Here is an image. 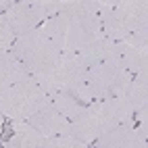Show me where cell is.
Instances as JSON below:
<instances>
[{
    "mask_svg": "<svg viewBox=\"0 0 148 148\" xmlns=\"http://www.w3.org/2000/svg\"><path fill=\"white\" fill-rule=\"evenodd\" d=\"M94 148H148V125L119 123L98 138Z\"/></svg>",
    "mask_w": 148,
    "mask_h": 148,
    "instance_id": "9c48e42d",
    "label": "cell"
},
{
    "mask_svg": "<svg viewBox=\"0 0 148 148\" xmlns=\"http://www.w3.org/2000/svg\"><path fill=\"white\" fill-rule=\"evenodd\" d=\"M2 132H4V117L0 115V138H2Z\"/></svg>",
    "mask_w": 148,
    "mask_h": 148,
    "instance_id": "ffe728a7",
    "label": "cell"
},
{
    "mask_svg": "<svg viewBox=\"0 0 148 148\" xmlns=\"http://www.w3.org/2000/svg\"><path fill=\"white\" fill-rule=\"evenodd\" d=\"M48 98H50V102L56 106V111L61 113V115H65L69 121H73L75 117L84 111V106H86L79 98H75L71 94H52V96H48Z\"/></svg>",
    "mask_w": 148,
    "mask_h": 148,
    "instance_id": "2e32d148",
    "label": "cell"
},
{
    "mask_svg": "<svg viewBox=\"0 0 148 148\" xmlns=\"http://www.w3.org/2000/svg\"><path fill=\"white\" fill-rule=\"evenodd\" d=\"M102 36L113 42L148 48V2L146 0H108L98 15Z\"/></svg>",
    "mask_w": 148,
    "mask_h": 148,
    "instance_id": "7a4b0ae2",
    "label": "cell"
},
{
    "mask_svg": "<svg viewBox=\"0 0 148 148\" xmlns=\"http://www.w3.org/2000/svg\"><path fill=\"white\" fill-rule=\"evenodd\" d=\"M119 61L132 75L140 71H148V48H136L119 42Z\"/></svg>",
    "mask_w": 148,
    "mask_h": 148,
    "instance_id": "9a60e30c",
    "label": "cell"
},
{
    "mask_svg": "<svg viewBox=\"0 0 148 148\" xmlns=\"http://www.w3.org/2000/svg\"><path fill=\"white\" fill-rule=\"evenodd\" d=\"M61 8L63 0H19V2H13L11 8L2 15L11 25L15 38H19L44 25L48 19L61 13Z\"/></svg>",
    "mask_w": 148,
    "mask_h": 148,
    "instance_id": "ba28073f",
    "label": "cell"
},
{
    "mask_svg": "<svg viewBox=\"0 0 148 148\" xmlns=\"http://www.w3.org/2000/svg\"><path fill=\"white\" fill-rule=\"evenodd\" d=\"M123 100L132 106L134 113L148 106V71H140L132 77L127 90L123 92Z\"/></svg>",
    "mask_w": 148,
    "mask_h": 148,
    "instance_id": "5bb4252c",
    "label": "cell"
},
{
    "mask_svg": "<svg viewBox=\"0 0 148 148\" xmlns=\"http://www.w3.org/2000/svg\"><path fill=\"white\" fill-rule=\"evenodd\" d=\"M40 148H88V144L79 142L73 136H52V138H44Z\"/></svg>",
    "mask_w": 148,
    "mask_h": 148,
    "instance_id": "e0dca14e",
    "label": "cell"
},
{
    "mask_svg": "<svg viewBox=\"0 0 148 148\" xmlns=\"http://www.w3.org/2000/svg\"><path fill=\"white\" fill-rule=\"evenodd\" d=\"M108 0H63L61 13L42 25L61 54H77L102 36L100 15Z\"/></svg>",
    "mask_w": 148,
    "mask_h": 148,
    "instance_id": "6da1fadb",
    "label": "cell"
},
{
    "mask_svg": "<svg viewBox=\"0 0 148 148\" xmlns=\"http://www.w3.org/2000/svg\"><path fill=\"white\" fill-rule=\"evenodd\" d=\"M13 44H15V34H13L11 25L6 23L4 15H0V54L8 52L13 48Z\"/></svg>",
    "mask_w": 148,
    "mask_h": 148,
    "instance_id": "ac0fdd59",
    "label": "cell"
},
{
    "mask_svg": "<svg viewBox=\"0 0 148 148\" xmlns=\"http://www.w3.org/2000/svg\"><path fill=\"white\" fill-rule=\"evenodd\" d=\"M27 123L34 130L44 136V138H52V136H71V121L65 115L56 111V106L50 102V98H46L42 106L27 119Z\"/></svg>",
    "mask_w": 148,
    "mask_h": 148,
    "instance_id": "30bf717a",
    "label": "cell"
},
{
    "mask_svg": "<svg viewBox=\"0 0 148 148\" xmlns=\"http://www.w3.org/2000/svg\"><path fill=\"white\" fill-rule=\"evenodd\" d=\"M44 136H40L27 121H13L11 134L0 148H40Z\"/></svg>",
    "mask_w": 148,
    "mask_h": 148,
    "instance_id": "7c38bea8",
    "label": "cell"
},
{
    "mask_svg": "<svg viewBox=\"0 0 148 148\" xmlns=\"http://www.w3.org/2000/svg\"><path fill=\"white\" fill-rule=\"evenodd\" d=\"M27 77H29V71L11 50L0 54V92L27 79Z\"/></svg>",
    "mask_w": 148,
    "mask_h": 148,
    "instance_id": "4fadbf2b",
    "label": "cell"
},
{
    "mask_svg": "<svg viewBox=\"0 0 148 148\" xmlns=\"http://www.w3.org/2000/svg\"><path fill=\"white\" fill-rule=\"evenodd\" d=\"M88 67L79 54H61L46 73L34 77L42 90L52 94H71L84 102V82Z\"/></svg>",
    "mask_w": 148,
    "mask_h": 148,
    "instance_id": "277c9868",
    "label": "cell"
},
{
    "mask_svg": "<svg viewBox=\"0 0 148 148\" xmlns=\"http://www.w3.org/2000/svg\"><path fill=\"white\" fill-rule=\"evenodd\" d=\"M46 98L48 94L42 86L29 75L27 79L0 92V115L11 121H27Z\"/></svg>",
    "mask_w": 148,
    "mask_h": 148,
    "instance_id": "52a82bcc",
    "label": "cell"
},
{
    "mask_svg": "<svg viewBox=\"0 0 148 148\" xmlns=\"http://www.w3.org/2000/svg\"><path fill=\"white\" fill-rule=\"evenodd\" d=\"M11 52L25 65V69L32 77L46 73L52 67V63L61 56V50L56 48V44L52 42V38L48 36V32L42 25L34 32H27L23 36L15 38Z\"/></svg>",
    "mask_w": 148,
    "mask_h": 148,
    "instance_id": "8992f818",
    "label": "cell"
},
{
    "mask_svg": "<svg viewBox=\"0 0 148 148\" xmlns=\"http://www.w3.org/2000/svg\"><path fill=\"white\" fill-rule=\"evenodd\" d=\"M132 77L134 75L123 67L121 61H108L88 67L86 82H84V104L123 96Z\"/></svg>",
    "mask_w": 148,
    "mask_h": 148,
    "instance_id": "5b68a950",
    "label": "cell"
},
{
    "mask_svg": "<svg viewBox=\"0 0 148 148\" xmlns=\"http://www.w3.org/2000/svg\"><path fill=\"white\" fill-rule=\"evenodd\" d=\"M11 0H0V15H2V13H6L8 11V8H11Z\"/></svg>",
    "mask_w": 148,
    "mask_h": 148,
    "instance_id": "d6986e66",
    "label": "cell"
},
{
    "mask_svg": "<svg viewBox=\"0 0 148 148\" xmlns=\"http://www.w3.org/2000/svg\"><path fill=\"white\" fill-rule=\"evenodd\" d=\"M134 111L123 100V96L94 100L84 106V111L71 121V136L84 144H94L102 134L119 123H132Z\"/></svg>",
    "mask_w": 148,
    "mask_h": 148,
    "instance_id": "3957f363",
    "label": "cell"
},
{
    "mask_svg": "<svg viewBox=\"0 0 148 148\" xmlns=\"http://www.w3.org/2000/svg\"><path fill=\"white\" fill-rule=\"evenodd\" d=\"M77 54L82 56V61L86 63V67L108 63V61H119V42H113L111 38L100 36V38H96L92 44H88L84 50L77 52Z\"/></svg>",
    "mask_w": 148,
    "mask_h": 148,
    "instance_id": "8fae6325",
    "label": "cell"
}]
</instances>
